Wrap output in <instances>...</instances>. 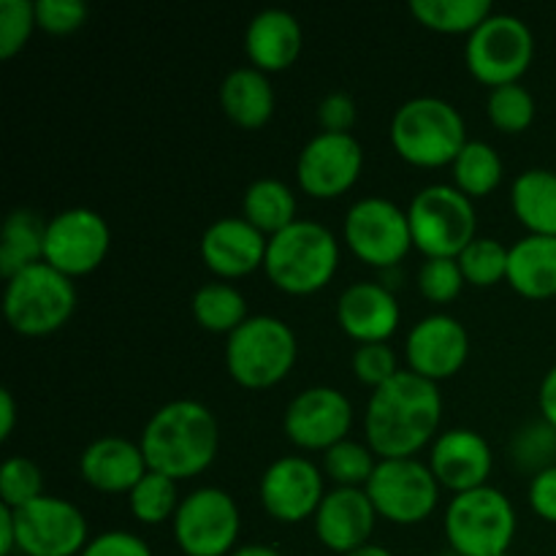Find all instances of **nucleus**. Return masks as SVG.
I'll return each mask as SVG.
<instances>
[{
	"instance_id": "obj_1",
	"label": "nucleus",
	"mask_w": 556,
	"mask_h": 556,
	"mask_svg": "<svg viewBox=\"0 0 556 556\" xmlns=\"http://www.w3.org/2000/svg\"><path fill=\"white\" fill-rule=\"evenodd\" d=\"M440 418L443 396L438 383L413 369H400L372 389L364 413L367 445L380 459H407L438 434Z\"/></svg>"
},
{
	"instance_id": "obj_2",
	"label": "nucleus",
	"mask_w": 556,
	"mask_h": 556,
	"mask_svg": "<svg viewBox=\"0 0 556 556\" xmlns=\"http://www.w3.org/2000/svg\"><path fill=\"white\" fill-rule=\"evenodd\" d=\"M147 467L168 478H193L217 456L220 429L215 413L195 400L166 402L152 413L139 440Z\"/></svg>"
},
{
	"instance_id": "obj_3",
	"label": "nucleus",
	"mask_w": 556,
	"mask_h": 556,
	"mask_svg": "<svg viewBox=\"0 0 556 556\" xmlns=\"http://www.w3.org/2000/svg\"><path fill=\"white\" fill-rule=\"evenodd\" d=\"M340 264V242L318 220H293L266 242L264 269L280 291L304 296L334 277Z\"/></svg>"
},
{
	"instance_id": "obj_4",
	"label": "nucleus",
	"mask_w": 556,
	"mask_h": 556,
	"mask_svg": "<svg viewBox=\"0 0 556 556\" xmlns=\"http://www.w3.org/2000/svg\"><path fill=\"white\" fill-rule=\"evenodd\" d=\"M391 144L413 166H445L467 144L465 117L445 98L416 96L391 117Z\"/></svg>"
},
{
	"instance_id": "obj_5",
	"label": "nucleus",
	"mask_w": 556,
	"mask_h": 556,
	"mask_svg": "<svg viewBox=\"0 0 556 556\" xmlns=\"http://www.w3.org/2000/svg\"><path fill=\"white\" fill-rule=\"evenodd\" d=\"M296 334L277 315H250L226 340L228 375L244 389H269L296 364Z\"/></svg>"
},
{
	"instance_id": "obj_6",
	"label": "nucleus",
	"mask_w": 556,
	"mask_h": 556,
	"mask_svg": "<svg viewBox=\"0 0 556 556\" xmlns=\"http://www.w3.org/2000/svg\"><path fill=\"white\" fill-rule=\"evenodd\" d=\"M76 309L74 280L47 261L9 277L3 291V313L11 329L25 337H43L65 326Z\"/></svg>"
},
{
	"instance_id": "obj_7",
	"label": "nucleus",
	"mask_w": 556,
	"mask_h": 556,
	"mask_svg": "<svg viewBox=\"0 0 556 556\" xmlns=\"http://www.w3.org/2000/svg\"><path fill=\"white\" fill-rule=\"evenodd\" d=\"M413 244L427 258H459L476 239L478 215L472 199L456 185H427L407 206Z\"/></svg>"
},
{
	"instance_id": "obj_8",
	"label": "nucleus",
	"mask_w": 556,
	"mask_h": 556,
	"mask_svg": "<svg viewBox=\"0 0 556 556\" xmlns=\"http://www.w3.org/2000/svg\"><path fill=\"white\" fill-rule=\"evenodd\" d=\"M445 538L462 556H497L516 535L514 503L494 486L454 494L445 508Z\"/></svg>"
},
{
	"instance_id": "obj_9",
	"label": "nucleus",
	"mask_w": 556,
	"mask_h": 556,
	"mask_svg": "<svg viewBox=\"0 0 556 556\" xmlns=\"http://www.w3.org/2000/svg\"><path fill=\"white\" fill-rule=\"evenodd\" d=\"M535 54V36L516 14H489L467 36L465 63L478 81L489 87L519 81Z\"/></svg>"
},
{
	"instance_id": "obj_10",
	"label": "nucleus",
	"mask_w": 556,
	"mask_h": 556,
	"mask_svg": "<svg viewBox=\"0 0 556 556\" xmlns=\"http://www.w3.org/2000/svg\"><path fill=\"white\" fill-rule=\"evenodd\" d=\"M342 231L353 255L378 269H394L413 244L407 212L383 195H364L353 201L345 212Z\"/></svg>"
},
{
	"instance_id": "obj_11",
	"label": "nucleus",
	"mask_w": 556,
	"mask_h": 556,
	"mask_svg": "<svg viewBox=\"0 0 556 556\" xmlns=\"http://www.w3.org/2000/svg\"><path fill=\"white\" fill-rule=\"evenodd\" d=\"M239 527L237 500L217 486L190 492L174 514V538L188 556H231Z\"/></svg>"
},
{
	"instance_id": "obj_12",
	"label": "nucleus",
	"mask_w": 556,
	"mask_h": 556,
	"mask_svg": "<svg viewBox=\"0 0 556 556\" xmlns=\"http://www.w3.org/2000/svg\"><path fill=\"white\" fill-rule=\"evenodd\" d=\"M367 494L378 516L394 525H418L434 510L440 500V483L432 467L413 459H378Z\"/></svg>"
},
{
	"instance_id": "obj_13",
	"label": "nucleus",
	"mask_w": 556,
	"mask_h": 556,
	"mask_svg": "<svg viewBox=\"0 0 556 556\" xmlns=\"http://www.w3.org/2000/svg\"><path fill=\"white\" fill-rule=\"evenodd\" d=\"M14 527L16 548L25 556H76L90 543L85 514L52 494L14 510Z\"/></svg>"
},
{
	"instance_id": "obj_14",
	"label": "nucleus",
	"mask_w": 556,
	"mask_h": 556,
	"mask_svg": "<svg viewBox=\"0 0 556 556\" xmlns=\"http://www.w3.org/2000/svg\"><path fill=\"white\" fill-rule=\"evenodd\" d=\"M109 244H112L109 223L96 210L74 206L47 220L43 261L63 275L79 277L101 266Z\"/></svg>"
},
{
	"instance_id": "obj_15",
	"label": "nucleus",
	"mask_w": 556,
	"mask_h": 556,
	"mask_svg": "<svg viewBox=\"0 0 556 556\" xmlns=\"http://www.w3.org/2000/svg\"><path fill=\"white\" fill-rule=\"evenodd\" d=\"M364 168V150L353 134L320 130L296 157V179L315 199H337L353 188Z\"/></svg>"
},
{
	"instance_id": "obj_16",
	"label": "nucleus",
	"mask_w": 556,
	"mask_h": 556,
	"mask_svg": "<svg viewBox=\"0 0 556 556\" xmlns=\"http://www.w3.org/2000/svg\"><path fill=\"white\" fill-rule=\"evenodd\" d=\"M353 424V405L340 389L331 386H313L293 396L282 416V429L307 451H329L340 440L348 438Z\"/></svg>"
},
{
	"instance_id": "obj_17",
	"label": "nucleus",
	"mask_w": 556,
	"mask_h": 556,
	"mask_svg": "<svg viewBox=\"0 0 556 556\" xmlns=\"http://www.w3.org/2000/svg\"><path fill=\"white\" fill-rule=\"evenodd\" d=\"M261 503L277 521L296 525L315 516L324 500V476L304 456H280L261 476Z\"/></svg>"
},
{
	"instance_id": "obj_18",
	"label": "nucleus",
	"mask_w": 556,
	"mask_h": 556,
	"mask_svg": "<svg viewBox=\"0 0 556 556\" xmlns=\"http://www.w3.org/2000/svg\"><path fill=\"white\" fill-rule=\"evenodd\" d=\"M470 353V337L465 324L448 313H432L418 320L405 340L407 364L427 380L451 378L462 369Z\"/></svg>"
},
{
	"instance_id": "obj_19",
	"label": "nucleus",
	"mask_w": 556,
	"mask_h": 556,
	"mask_svg": "<svg viewBox=\"0 0 556 556\" xmlns=\"http://www.w3.org/2000/svg\"><path fill=\"white\" fill-rule=\"evenodd\" d=\"M375 510L367 489L337 486L324 494L315 510V535L326 548L337 554H351L367 546L375 532Z\"/></svg>"
},
{
	"instance_id": "obj_20",
	"label": "nucleus",
	"mask_w": 556,
	"mask_h": 556,
	"mask_svg": "<svg viewBox=\"0 0 556 556\" xmlns=\"http://www.w3.org/2000/svg\"><path fill=\"white\" fill-rule=\"evenodd\" d=\"M266 242L269 237L244 217H217L201 233V258L217 277H242L264 266Z\"/></svg>"
},
{
	"instance_id": "obj_21",
	"label": "nucleus",
	"mask_w": 556,
	"mask_h": 556,
	"mask_svg": "<svg viewBox=\"0 0 556 556\" xmlns=\"http://www.w3.org/2000/svg\"><path fill=\"white\" fill-rule=\"evenodd\" d=\"M492 448L486 438L476 429H448L438 434L429 454L438 483L448 486L454 494L470 492V489L486 486V478L492 472Z\"/></svg>"
},
{
	"instance_id": "obj_22",
	"label": "nucleus",
	"mask_w": 556,
	"mask_h": 556,
	"mask_svg": "<svg viewBox=\"0 0 556 556\" xmlns=\"http://www.w3.org/2000/svg\"><path fill=\"white\" fill-rule=\"evenodd\" d=\"M400 302L383 282H351L337 299L342 331L358 342H386L400 326Z\"/></svg>"
},
{
	"instance_id": "obj_23",
	"label": "nucleus",
	"mask_w": 556,
	"mask_h": 556,
	"mask_svg": "<svg viewBox=\"0 0 556 556\" xmlns=\"http://www.w3.org/2000/svg\"><path fill=\"white\" fill-rule=\"evenodd\" d=\"M79 472L101 492H130L150 472V467L139 443H130L119 434H103L81 451Z\"/></svg>"
},
{
	"instance_id": "obj_24",
	"label": "nucleus",
	"mask_w": 556,
	"mask_h": 556,
	"mask_svg": "<svg viewBox=\"0 0 556 556\" xmlns=\"http://www.w3.org/2000/svg\"><path fill=\"white\" fill-rule=\"evenodd\" d=\"M304 43L302 25L296 16L280 5H269L253 14L244 30V49L248 58L253 60L255 68L266 71H282L293 65L299 58Z\"/></svg>"
},
{
	"instance_id": "obj_25",
	"label": "nucleus",
	"mask_w": 556,
	"mask_h": 556,
	"mask_svg": "<svg viewBox=\"0 0 556 556\" xmlns=\"http://www.w3.org/2000/svg\"><path fill=\"white\" fill-rule=\"evenodd\" d=\"M505 280L527 299L556 296V237L527 233L510 244Z\"/></svg>"
},
{
	"instance_id": "obj_26",
	"label": "nucleus",
	"mask_w": 556,
	"mask_h": 556,
	"mask_svg": "<svg viewBox=\"0 0 556 556\" xmlns=\"http://www.w3.org/2000/svg\"><path fill=\"white\" fill-rule=\"evenodd\" d=\"M223 112L242 128H261L275 112V87L255 65L228 71L220 85Z\"/></svg>"
},
{
	"instance_id": "obj_27",
	"label": "nucleus",
	"mask_w": 556,
	"mask_h": 556,
	"mask_svg": "<svg viewBox=\"0 0 556 556\" xmlns=\"http://www.w3.org/2000/svg\"><path fill=\"white\" fill-rule=\"evenodd\" d=\"M43 244H47V220L27 206L11 210L0 233V275L9 280L27 266L41 264Z\"/></svg>"
},
{
	"instance_id": "obj_28",
	"label": "nucleus",
	"mask_w": 556,
	"mask_h": 556,
	"mask_svg": "<svg viewBox=\"0 0 556 556\" xmlns=\"http://www.w3.org/2000/svg\"><path fill=\"white\" fill-rule=\"evenodd\" d=\"M510 206L530 233L556 237V172L527 168L510 185Z\"/></svg>"
},
{
	"instance_id": "obj_29",
	"label": "nucleus",
	"mask_w": 556,
	"mask_h": 556,
	"mask_svg": "<svg viewBox=\"0 0 556 556\" xmlns=\"http://www.w3.org/2000/svg\"><path fill=\"white\" fill-rule=\"evenodd\" d=\"M242 212L244 220L253 223L261 233L271 237V233L282 231L291 226L296 217V195L288 188L282 179L261 177L248 185L242 195Z\"/></svg>"
},
{
	"instance_id": "obj_30",
	"label": "nucleus",
	"mask_w": 556,
	"mask_h": 556,
	"mask_svg": "<svg viewBox=\"0 0 556 556\" xmlns=\"http://www.w3.org/2000/svg\"><path fill=\"white\" fill-rule=\"evenodd\" d=\"M190 307L206 331H220V334H231L250 318L248 302L231 282H204L195 288Z\"/></svg>"
},
{
	"instance_id": "obj_31",
	"label": "nucleus",
	"mask_w": 556,
	"mask_h": 556,
	"mask_svg": "<svg viewBox=\"0 0 556 556\" xmlns=\"http://www.w3.org/2000/svg\"><path fill=\"white\" fill-rule=\"evenodd\" d=\"M451 172H454L456 188L470 195V199H476V195L492 193L500 185V179H503V157L489 141L467 139L456 161L451 163Z\"/></svg>"
},
{
	"instance_id": "obj_32",
	"label": "nucleus",
	"mask_w": 556,
	"mask_h": 556,
	"mask_svg": "<svg viewBox=\"0 0 556 556\" xmlns=\"http://www.w3.org/2000/svg\"><path fill=\"white\" fill-rule=\"evenodd\" d=\"M410 14L421 25L440 33H467L470 36L489 14H494L492 0H410Z\"/></svg>"
},
{
	"instance_id": "obj_33",
	"label": "nucleus",
	"mask_w": 556,
	"mask_h": 556,
	"mask_svg": "<svg viewBox=\"0 0 556 556\" xmlns=\"http://www.w3.org/2000/svg\"><path fill=\"white\" fill-rule=\"evenodd\" d=\"M130 514L144 525H161V521L172 519L179 508V494L177 481L163 472L150 470L134 489L128 492Z\"/></svg>"
},
{
	"instance_id": "obj_34",
	"label": "nucleus",
	"mask_w": 556,
	"mask_h": 556,
	"mask_svg": "<svg viewBox=\"0 0 556 556\" xmlns=\"http://www.w3.org/2000/svg\"><path fill=\"white\" fill-rule=\"evenodd\" d=\"M486 112L494 128L505 130V134H521L535 119V98L521 81H508V85L489 90Z\"/></svg>"
},
{
	"instance_id": "obj_35",
	"label": "nucleus",
	"mask_w": 556,
	"mask_h": 556,
	"mask_svg": "<svg viewBox=\"0 0 556 556\" xmlns=\"http://www.w3.org/2000/svg\"><path fill=\"white\" fill-rule=\"evenodd\" d=\"M510 459L519 470L538 476L546 467L556 465V427L541 418L516 429L510 438Z\"/></svg>"
},
{
	"instance_id": "obj_36",
	"label": "nucleus",
	"mask_w": 556,
	"mask_h": 556,
	"mask_svg": "<svg viewBox=\"0 0 556 556\" xmlns=\"http://www.w3.org/2000/svg\"><path fill=\"white\" fill-rule=\"evenodd\" d=\"M508 255L510 248H505L500 239L494 237H476L465 250L459 253L462 275L472 286L489 288L508 277Z\"/></svg>"
},
{
	"instance_id": "obj_37",
	"label": "nucleus",
	"mask_w": 556,
	"mask_h": 556,
	"mask_svg": "<svg viewBox=\"0 0 556 556\" xmlns=\"http://www.w3.org/2000/svg\"><path fill=\"white\" fill-rule=\"evenodd\" d=\"M375 467V451L369 445L356 443V440L345 438L337 445H331L324 456V470L337 486H356L364 489L372 478Z\"/></svg>"
},
{
	"instance_id": "obj_38",
	"label": "nucleus",
	"mask_w": 556,
	"mask_h": 556,
	"mask_svg": "<svg viewBox=\"0 0 556 556\" xmlns=\"http://www.w3.org/2000/svg\"><path fill=\"white\" fill-rule=\"evenodd\" d=\"M0 497L11 510H20L33 500L43 497L41 467L27 456H9L0 467Z\"/></svg>"
},
{
	"instance_id": "obj_39",
	"label": "nucleus",
	"mask_w": 556,
	"mask_h": 556,
	"mask_svg": "<svg viewBox=\"0 0 556 556\" xmlns=\"http://www.w3.org/2000/svg\"><path fill=\"white\" fill-rule=\"evenodd\" d=\"M465 275L456 258H427L418 269V291L434 304H448L465 288Z\"/></svg>"
},
{
	"instance_id": "obj_40",
	"label": "nucleus",
	"mask_w": 556,
	"mask_h": 556,
	"mask_svg": "<svg viewBox=\"0 0 556 556\" xmlns=\"http://www.w3.org/2000/svg\"><path fill=\"white\" fill-rule=\"evenodd\" d=\"M36 25L33 0H0V58L9 60L22 52Z\"/></svg>"
},
{
	"instance_id": "obj_41",
	"label": "nucleus",
	"mask_w": 556,
	"mask_h": 556,
	"mask_svg": "<svg viewBox=\"0 0 556 556\" xmlns=\"http://www.w3.org/2000/svg\"><path fill=\"white\" fill-rule=\"evenodd\" d=\"M353 372L362 383L378 389L400 372L396 353L391 351L389 342H358L356 353H353Z\"/></svg>"
},
{
	"instance_id": "obj_42",
	"label": "nucleus",
	"mask_w": 556,
	"mask_h": 556,
	"mask_svg": "<svg viewBox=\"0 0 556 556\" xmlns=\"http://www.w3.org/2000/svg\"><path fill=\"white\" fill-rule=\"evenodd\" d=\"M33 3H36L38 27L54 33V36L79 30L90 14L87 3L81 0H33Z\"/></svg>"
},
{
	"instance_id": "obj_43",
	"label": "nucleus",
	"mask_w": 556,
	"mask_h": 556,
	"mask_svg": "<svg viewBox=\"0 0 556 556\" xmlns=\"http://www.w3.org/2000/svg\"><path fill=\"white\" fill-rule=\"evenodd\" d=\"M356 101L342 90L329 92L318 103L320 130H329V134H351L353 123H356Z\"/></svg>"
},
{
	"instance_id": "obj_44",
	"label": "nucleus",
	"mask_w": 556,
	"mask_h": 556,
	"mask_svg": "<svg viewBox=\"0 0 556 556\" xmlns=\"http://www.w3.org/2000/svg\"><path fill=\"white\" fill-rule=\"evenodd\" d=\"M79 556H152L150 546L139 535L125 530H109L90 538Z\"/></svg>"
},
{
	"instance_id": "obj_45",
	"label": "nucleus",
	"mask_w": 556,
	"mask_h": 556,
	"mask_svg": "<svg viewBox=\"0 0 556 556\" xmlns=\"http://www.w3.org/2000/svg\"><path fill=\"white\" fill-rule=\"evenodd\" d=\"M530 505L541 519L556 525V465L546 467L530 481Z\"/></svg>"
},
{
	"instance_id": "obj_46",
	"label": "nucleus",
	"mask_w": 556,
	"mask_h": 556,
	"mask_svg": "<svg viewBox=\"0 0 556 556\" xmlns=\"http://www.w3.org/2000/svg\"><path fill=\"white\" fill-rule=\"evenodd\" d=\"M538 405H541L543 418L556 427V364L543 375L541 391H538Z\"/></svg>"
},
{
	"instance_id": "obj_47",
	"label": "nucleus",
	"mask_w": 556,
	"mask_h": 556,
	"mask_svg": "<svg viewBox=\"0 0 556 556\" xmlns=\"http://www.w3.org/2000/svg\"><path fill=\"white\" fill-rule=\"evenodd\" d=\"M16 548L14 510L0 505V556H9Z\"/></svg>"
},
{
	"instance_id": "obj_48",
	"label": "nucleus",
	"mask_w": 556,
	"mask_h": 556,
	"mask_svg": "<svg viewBox=\"0 0 556 556\" xmlns=\"http://www.w3.org/2000/svg\"><path fill=\"white\" fill-rule=\"evenodd\" d=\"M16 424V405L9 389L0 391V440H9Z\"/></svg>"
},
{
	"instance_id": "obj_49",
	"label": "nucleus",
	"mask_w": 556,
	"mask_h": 556,
	"mask_svg": "<svg viewBox=\"0 0 556 556\" xmlns=\"http://www.w3.org/2000/svg\"><path fill=\"white\" fill-rule=\"evenodd\" d=\"M231 556H282L277 548L264 546V543H248V546H239Z\"/></svg>"
},
{
	"instance_id": "obj_50",
	"label": "nucleus",
	"mask_w": 556,
	"mask_h": 556,
	"mask_svg": "<svg viewBox=\"0 0 556 556\" xmlns=\"http://www.w3.org/2000/svg\"><path fill=\"white\" fill-rule=\"evenodd\" d=\"M345 556H394V554H391L389 548L378 546V543H367V546L356 548V552H351V554H345Z\"/></svg>"
},
{
	"instance_id": "obj_51",
	"label": "nucleus",
	"mask_w": 556,
	"mask_h": 556,
	"mask_svg": "<svg viewBox=\"0 0 556 556\" xmlns=\"http://www.w3.org/2000/svg\"><path fill=\"white\" fill-rule=\"evenodd\" d=\"M445 556H462V554H456V552H451V554H445Z\"/></svg>"
},
{
	"instance_id": "obj_52",
	"label": "nucleus",
	"mask_w": 556,
	"mask_h": 556,
	"mask_svg": "<svg viewBox=\"0 0 556 556\" xmlns=\"http://www.w3.org/2000/svg\"><path fill=\"white\" fill-rule=\"evenodd\" d=\"M497 556H514V554H508V552H505V554H497Z\"/></svg>"
}]
</instances>
